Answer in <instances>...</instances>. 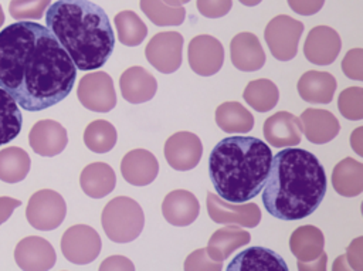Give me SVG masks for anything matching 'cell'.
Segmentation results:
<instances>
[{
	"label": "cell",
	"instance_id": "46",
	"mask_svg": "<svg viewBox=\"0 0 363 271\" xmlns=\"http://www.w3.org/2000/svg\"><path fill=\"white\" fill-rule=\"evenodd\" d=\"M241 4H244V6H248V7H252V6H257V4H259L262 0H238Z\"/></svg>",
	"mask_w": 363,
	"mask_h": 271
},
{
	"label": "cell",
	"instance_id": "17",
	"mask_svg": "<svg viewBox=\"0 0 363 271\" xmlns=\"http://www.w3.org/2000/svg\"><path fill=\"white\" fill-rule=\"evenodd\" d=\"M265 140L274 148H289L299 145L302 138V122L291 112L279 111L264 122Z\"/></svg>",
	"mask_w": 363,
	"mask_h": 271
},
{
	"label": "cell",
	"instance_id": "34",
	"mask_svg": "<svg viewBox=\"0 0 363 271\" xmlns=\"http://www.w3.org/2000/svg\"><path fill=\"white\" fill-rule=\"evenodd\" d=\"M118 135L115 126L104 119L92 121L84 131L85 146L95 153H106L113 149Z\"/></svg>",
	"mask_w": 363,
	"mask_h": 271
},
{
	"label": "cell",
	"instance_id": "16",
	"mask_svg": "<svg viewBox=\"0 0 363 271\" xmlns=\"http://www.w3.org/2000/svg\"><path fill=\"white\" fill-rule=\"evenodd\" d=\"M14 260L21 270L43 271L54 267L57 255L54 247L45 238L28 236L16 245Z\"/></svg>",
	"mask_w": 363,
	"mask_h": 271
},
{
	"label": "cell",
	"instance_id": "41",
	"mask_svg": "<svg viewBox=\"0 0 363 271\" xmlns=\"http://www.w3.org/2000/svg\"><path fill=\"white\" fill-rule=\"evenodd\" d=\"M325 0H288L289 7L301 16L316 14L323 7Z\"/></svg>",
	"mask_w": 363,
	"mask_h": 271
},
{
	"label": "cell",
	"instance_id": "8",
	"mask_svg": "<svg viewBox=\"0 0 363 271\" xmlns=\"http://www.w3.org/2000/svg\"><path fill=\"white\" fill-rule=\"evenodd\" d=\"M323 247V233L311 224L298 227L289 238V248L298 258L299 270H325L328 257Z\"/></svg>",
	"mask_w": 363,
	"mask_h": 271
},
{
	"label": "cell",
	"instance_id": "3",
	"mask_svg": "<svg viewBox=\"0 0 363 271\" xmlns=\"http://www.w3.org/2000/svg\"><path fill=\"white\" fill-rule=\"evenodd\" d=\"M45 23L81 71L101 68L113 51L109 17L89 0H57L47 9Z\"/></svg>",
	"mask_w": 363,
	"mask_h": 271
},
{
	"label": "cell",
	"instance_id": "31",
	"mask_svg": "<svg viewBox=\"0 0 363 271\" xmlns=\"http://www.w3.org/2000/svg\"><path fill=\"white\" fill-rule=\"evenodd\" d=\"M242 98L252 109L258 112H268L277 105L279 99V91L271 79L259 78L247 84L242 92Z\"/></svg>",
	"mask_w": 363,
	"mask_h": 271
},
{
	"label": "cell",
	"instance_id": "29",
	"mask_svg": "<svg viewBox=\"0 0 363 271\" xmlns=\"http://www.w3.org/2000/svg\"><path fill=\"white\" fill-rule=\"evenodd\" d=\"M216 123L227 133H247L254 128V116L240 102L227 101L217 106Z\"/></svg>",
	"mask_w": 363,
	"mask_h": 271
},
{
	"label": "cell",
	"instance_id": "21",
	"mask_svg": "<svg viewBox=\"0 0 363 271\" xmlns=\"http://www.w3.org/2000/svg\"><path fill=\"white\" fill-rule=\"evenodd\" d=\"M231 62L240 71H257L265 64V52L258 37L252 33H240L230 43Z\"/></svg>",
	"mask_w": 363,
	"mask_h": 271
},
{
	"label": "cell",
	"instance_id": "20",
	"mask_svg": "<svg viewBox=\"0 0 363 271\" xmlns=\"http://www.w3.org/2000/svg\"><path fill=\"white\" fill-rule=\"evenodd\" d=\"M200 213L197 197L189 190L177 189L166 194L162 203V214L167 223L177 227L191 224Z\"/></svg>",
	"mask_w": 363,
	"mask_h": 271
},
{
	"label": "cell",
	"instance_id": "4",
	"mask_svg": "<svg viewBox=\"0 0 363 271\" xmlns=\"http://www.w3.org/2000/svg\"><path fill=\"white\" fill-rule=\"evenodd\" d=\"M272 152L254 136H227L208 157L210 180L223 200L245 203L261 193L269 173Z\"/></svg>",
	"mask_w": 363,
	"mask_h": 271
},
{
	"label": "cell",
	"instance_id": "1",
	"mask_svg": "<svg viewBox=\"0 0 363 271\" xmlns=\"http://www.w3.org/2000/svg\"><path fill=\"white\" fill-rule=\"evenodd\" d=\"M77 67L55 35L38 23L17 21L0 31V88L37 112L71 92Z\"/></svg>",
	"mask_w": 363,
	"mask_h": 271
},
{
	"label": "cell",
	"instance_id": "49",
	"mask_svg": "<svg viewBox=\"0 0 363 271\" xmlns=\"http://www.w3.org/2000/svg\"><path fill=\"white\" fill-rule=\"evenodd\" d=\"M189 1H190V0H180L182 4H186V3H189Z\"/></svg>",
	"mask_w": 363,
	"mask_h": 271
},
{
	"label": "cell",
	"instance_id": "13",
	"mask_svg": "<svg viewBox=\"0 0 363 271\" xmlns=\"http://www.w3.org/2000/svg\"><path fill=\"white\" fill-rule=\"evenodd\" d=\"M190 68L203 77L214 75L224 62V48L221 43L207 34L191 38L187 50Z\"/></svg>",
	"mask_w": 363,
	"mask_h": 271
},
{
	"label": "cell",
	"instance_id": "5",
	"mask_svg": "<svg viewBox=\"0 0 363 271\" xmlns=\"http://www.w3.org/2000/svg\"><path fill=\"white\" fill-rule=\"evenodd\" d=\"M101 223L111 241L130 243L142 233L145 216L136 200L119 196L106 203L102 210Z\"/></svg>",
	"mask_w": 363,
	"mask_h": 271
},
{
	"label": "cell",
	"instance_id": "10",
	"mask_svg": "<svg viewBox=\"0 0 363 271\" xmlns=\"http://www.w3.org/2000/svg\"><path fill=\"white\" fill-rule=\"evenodd\" d=\"M146 60L153 68L163 74L177 71L183 60V37L177 31L155 34L145 47Z\"/></svg>",
	"mask_w": 363,
	"mask_h": 271
},
{
	"label": "cell",
	"instance_id": "32",
	"mask_svg": "<svg viewBox=\"0 0 363 271\" xmlns=\"http://www.w3.org/2000/svg\"><path fill=\"white\" fill-rule=\"evenodd\" d=\"M23 115L16 99L0 88V146L11 142L21 131Z\"/></svg>",
	"mask_w": 363,
	"mask_h": 271
},
{
	"label": "cell",
	"instance_id": "33",
	"mask_svg": "<svg viewBox=\"0 0 363 271\" xmlns=\"http://www.w3.org/2000/svg\"><path fill=\"white\" fill-rule=\"evenodd\" d=\"M115 27L119 41L128 47L139 45L147 35V27L132 10L119 11L115 16Z\"/></svg>",
	"mask_w": 363,
	"mask_h": 271
},
{
	"label": "cell",
	"instance_id": "9",
	"mask_svg": "<svg viewBox=\"0 0 363 271\" xmlns=\"http://www.w3.org/2000/svg\"><path fill=\"white\" fill-rule=\"evenodd\" d=\"M101 237L86 224H75L65 230L61 238V251L64 257L78 265L92 262L101 253Z\"/></svg>",
	"mask_w": 363,
	"mask_h": 271
},
{
	"label": "cell",
	"instance_id": "45",
	"mask_svg": "<svg viewBox=\"0 0 363 271\" xmlns=\"http://www.w3.org/2000/svg\"><path fill=\"white\" fill-rule=\"evenodd\" d=\"M362 132H363V129L362 128H357L353 133H352V136H350V145H352V148L354 149V152L357 153V155H363V139H362Z\"/></svg>",
	"mask_w": 363,
	"mask_h": 271
},
{
	"label": "cell",
	"instance_id": "30",
	"mask_svg": "<svg viewBox=\"0 0 363 271\" xmlns=\"http://www.w3.org/2000/svg\"><path fill=\"white\" fill-rule=\"evenodd\" d=\"M30 166L31 159L24 149L11 146L0 150V180L18 183L28 175Z\"/></svg>",
	"mask_w": 363,
	"mask_h": 271
},
{
	"label": "cell",
	"instance_id": "2",
	"mask_svg": "<svg viewBox=\"0 0 363 271\" xmlns=\"http://www.w3.org/2000/svg\"><path fill=\"white\" fill-rule=\"evenodd\" d=\"M265 210L281 220L311 216L326 193V175L318 157L298 148H286L272 156L264 184Z\"/></svg>",
	"mask_w": 363,
	"mask_h": 271
},
{
	"label": "cell",
	"instance_id": "12",
	"mask_svg": "<svg viewBox=\"0 0 363 271\" xmlns=\"http://www.w3.org/2000/svg\"><path fill=\"white\" fill-rule=\"evenodd\" d=\"M207 211L210 219L218 224H237L241 227H257L261 221V210L254 203L231 204L214 193H207Z\"/></svg>",
	"mask_w": 363,
	"mask_h": 271
},
{
	"label": "cell",
	"instance_id": "35",
	"mask_svg": "<svg viewBox=\"0 0 363 271\" xmlns=\"http://www.w3.org/2000/svg\"><path fill=\"white\" fill-rule=\"evenodd\" d=\"M140 10L155 26H180L186 18V9L170 7L162 0H140Z\"/></svg>",
	"mask_w": 363,
	"mask_h": 271
},
{
	"label": "cell",
	"instance_id": "37",
	"mask_svg": "<svg viewBox=\"0 0 363 271\" xmlns=\"http://www.w3.org/2000/svg\"><path fill=\"white\" fill-rule=\"evenodd\" d=\"M51 0H11L9 4L10 16L17 20H40Z\"/></svg>",
	"mask_w": 363,
	"mask_h": 271
},
{
	"label": "cell",
	"instance_id": "23",
	"mask_svg": "<svg viewBox=\"0 0 363 271\" xmlns=\"http://www.w3.org/2000/svg\"><path fill=\"white\" fill-rule=\"evenodd\" d=\"M122 96L130 104H142L152 99L157 91L156 78L142 67L125 70L119 78Z\"/></svg>",
	"mask_w": 363,
	"mask_h": 271
},
{
	"label": "cell",
	"instance_id": "7",
	"mask_svg": "<svg viewBox=\"0 0 363 271\" xmlns=\"http://www.w3.org/2000/svg\"><path fill=\"white\" fill-rule=\"evenodd\" d=\"M67 204L60 193L51 189L35 192L26 207L27 221L37 230L51 231L65 219Z\"/></svg>",
	"mask_w": 363,
	"mask_h": 271
},
{
	"label": "cell",
	"instance_id": "47",
	"mask_svg": "<svg viewBox=\"0 0 363 271\" xmlns=\"http://www.w3.org/2000/svg\"><path fill=\"white\" fill-rule=\"evenodd\" d=\"M164 4L170 6V7H182L183 4L180 3V0H162Z\"/></svg>",
	"mask_w": 363,
	"mask_h": 271
},
{
	"label": "cell",
	"instance_id": "19",
	"mask_svg": "<svg viewBox=\"0 0 363 271\" xmlns=\"http://www.w3.org/2000/svg\"><path fill=\"white\" fill-rule=\"evenodd\" d=\"M121 173L129 184L147 186L159 173V162L152 152L133 149L122 157Z\"/></svg>",
	"mask_w": 363,
	"mask_h": 271
},
{
	"label": "cell",
	"instance_id": "44",
	"mask_svg": "<svg viewBox=\"0 0 363 271\" xmlns=\"http://www.w3.org/2000/svg\"><path fill=\"white\" fill-rule=\"evenodd\" d=\"M20 204L21 201L17 199L7 197V196L0 197V226L11 216L14 209H17Z\"/></svg>",
	"mask_w": 363,
	"mask_h": 271
},
{
	"label": "cell",
	"instance_id": "40",
	"mask_svg": "<svg viewBox=\"0 0 363 271\" xmlns=\"http://www.w3.org/2000/svg\"><path fill=\"white\" fill-rule=\"evenodd\" d=\"M233 7V0H197V10L208 18L225 16Z\"/></svg>",
	"mask_w": 363,
	"mask_h": 271
},
{
	"label": "cell",
	"instance_id": "24",
	"mask_svg": "<svg viewBox=\"0 0 363 271\" xmlns=\"http://www.w3.org/2000/svg\"><path fill=\"white\" fill-rule=\"evenodd\" d=\"M230 271H286L284 258L264 247H250L238 253L227 265Z\"/></svg>",
	"mask_w": 363,
	"mask_h": 271
},
{
	"label": "cell",
	"instance_id": "14",
	"mask_svg": "<svg viewBox=\"0 0 363 271\" xmlns=\"http://www.w3.org/2000/svg\"><path fill=\"white\" fill-rule=\"evenodd\" d=\"M203 155L200 138L193 132H176L164 143L166 162L174 170L186 172L196 167Z\"/></svg>",
	"mask_w": 363,
	"mask_h": 271
},
{
	"label": "cell",
	"instance_id": "11",
	"mask_svg": "<svg viewBox=\"0 0 363 271\" xmlns=\"http://www.w3.org/2000/svg\"><path fill=\"white\" fill-rule=\"evenodd\" d=\"M77 96L82 106L94 112H109L116 105V92L109 74L95 71L79 81Z\"/></svg>",
	"mask_w": 363,
	"mask_h": 271
},
{
	"label": "cell",
	"instance_id": "38",
	"mask_svg": "<svg viewBox=\"0 0 363 271\" xmlns=\"http://www.w3.org/2000/svg\"><path fill=\"white\" fill-rule=\"evenodd\" d=\"M342 71L350 79L363 81V50L353 48L346 52L342 61Z\"/></svg>",
	"mask_w": 363,
	"mask_h": 271
},
{
	"label": "cell",
	"instance_id": "26",
	"mask_svg": "<svg viewBox=\"0 0 363 271\" xmlns=\"http://www.w3.org/2000/svg\"><path fill=\"white\" fill-rule=\"evenodd\" d=\"M79 184L86 196L92 199H101L115 189L116 175L108 163L94 162L85 166L81 172Z\"/></svg>",
	"mask_w": 363,
	"mask_h": 271
},
{
	"label": "cell",
	"instance_id": "43",
	"mask_svg": "<svg viewBox=\"0 0 363 271\" xmlns=\"http://www.w3.org/2000/svg\"><path fill=\"white\" fill-rule=\"evenodd\" d=\"M99 270H133V264L122 255L108 257L101 265Z\"/></svg>",
	"mask_w": 363,
	"mask_h": 271
},
{
	"label": "cell",
	"instance_id": "28",
	"mask_svg": "<svg viewBox=\"0 0 363 271\" xmlns=\"http://www.w3.org/2000/svg\"><path fill=\"white\" fill-rule=\"evenodd\" d=\"M332 186L340 196H359L363 192V165L352 157L342 159L332 172Z\"/></svg>",
	"mask_w": 363,
	"mask_h": 271
},
{
	"label": "cell",
	"instance_id": "15",
	"mask_svg": "<svg viewBox=\"0 0 363 271\" xmlns=\"http://www.w3.org/2000/svg\"><path fill=\"white\" fill-rule=\"evenodd\" d=\"M340 48V35L328 26H318L313 27L306 35L303 54L312 64L329 65L337 58Z\"/></svg>",
	"mask_w": 363,
	"mask_h": 271
},
{
	"label": "cell",
	"instance_id": "18",
	"mask_svg": "<svg viewBox=\"0 0 363 271\" xmlns=\"http://www.w3.org/2000/svg\"><path fill=\"white\" fill-rule=\"evenodd\" d=\"M28 142L37 155L51 157L65 149L68 135L65 128L57 121L43 119L33 125L28 133Z\"/></svg>",
	"mask_w": 363,
	"mask_h": 271
},
{
	"label": "cell",
	"instance_id": "36",
	"mask_svg": "<svg viewBox=\"0 0 363 271\" xmlns=\"http://www.w3.org/2000/svg\"><path fill=\"white\" fill-rule=\"evenodd\" d=\"M337 109L350 121H360L363 118V88L350 87L340 92L337 99Z\"/></svg>",
	"mask_w": 363,
	"mask_h": 271
},
{
	"label": "cell",
	"instance_id": "39",
	"mask_svg": "<svg viewBox=\"0 0 363 271\" xmlns=\"http://www.w3.org/2000/svg\"><path fill=\"white\" fill-rule=\"evenodd\" d=\"M223 268V261H216L208 257L206 248H199L187 255L184 270H217Z\"/></svg>",
	"mask_w": 363,
	"mask_h": 271
},
{
	"label": "cell",
	"instance_id": "27",
	"mask_svg": "<svg viewBox=\"0 0 363 271\" xmlns=\"http://www.w3.org/2000/svg\"><path fill=\"white\" fill-rule=\"evenodd\" d=\"M250 240V233L240 228L237 224L221 227L211 234L206 251L210 258L216 261H224L237 248L248 244Z\"/></svg>",
	"mask_w": 363,
	"mask_h": 271
},
{
	"label": "cell",
	"instance_id": "25",
	"mask_svg": "<svg viewBox=\"0 0 363 271\" xmlns=\"http://www.w3.org/2000/svg\"><path fill=\"white\" fill-rule=\"evenodd\" d=\"M336 91V79L325 71H306L298 81L299 96L309 104H329Z\"/></svg>",
	"mask_w": 363,
	"mask_h": 271
},
{
	"label": "cell",
	"instance_id": "22",
	"mask_svg": "<svg viewBox=\"0 0 363 271\" xmlns=\"http://www.w3.org/2000/svg\"><path fill=\"white\" fill-rule=\"evenodd\" d=\"M299 119L302 122V133H305L309 142L316 145L330 142L340 131L339 121L326 109L308 108L301 114Z\"/></svg>",
	"mask_w": 363,
	"mask_h": 271
},
{
	"label": "cell",
	"instance_id": "6",
	"mask_svg": "<svg viewBox=\"0 0 363 271\" xmlns=\"http://www.w3.org/2000/svg\"><path fill=\"white\" fill-rule=\"evenodd\" d=\"M303 24L286 14L274 17L265 27L264 38L272 54L279 61H289L298 52Z\"/></svg>",
	"mask_w": 363,
	"mask_h": 271
},
{
	"label": "cell",
	"instance_id": "48",
	"mask_svg": "<svg viewBox=\"0 0 363 271\" xmlns=\"http://www.w3.org/2000/svg\"><path fill=\"white\" fill-rule=\"evenodd\" d=\"M3 23H4V13H3V9H1V6H0V27H1Z\"/></svg>",
	"mask_w": 363,
	"mask_h": 271
},
{
	"label": "cell",
	"instance_id": "42",
	"mask_svg": "<svg viewBox=\"0 0 363 271\" xmlns=\"http://www.w3.org/2000/svg\"><path fill=\"white\" fill-rule=\"evenodd\" d=\"M362 237H357L347 248L346 258L349 260V267L353 270H363V244Z\"/></svg>",
	"mask_w": 363,
	"mask_h": 271
}]
</instances>
